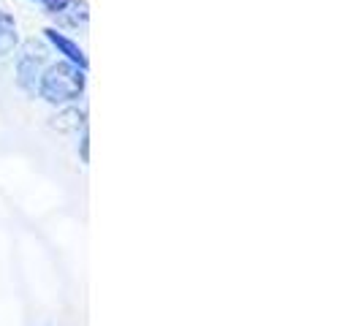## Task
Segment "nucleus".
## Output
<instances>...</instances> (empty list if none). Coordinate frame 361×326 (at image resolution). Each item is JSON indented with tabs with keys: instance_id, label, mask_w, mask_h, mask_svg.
<instances>
[{
	"instance_id": "nucleus-1",
	"label": "nucleus",
	"mask_w": 361,
	"mask_h": 326,
	"mask_svg": "<svg viewBox=\"0 0 361 326\" xmlns=\"http://www.w3.org/2000/svg\"><path fill=\"white\" fill-rule=\"evenodd\" d=\"M38 92L47 104H71L85 92V71L71 63H54L38 79Z\"/></svg>"
},
{
	"instance_id": "nucleus-2",
	"label": "nucleus",
	"mask_w": 361,
	"mask_h": 326,
	"mask_svg": "<svg viewBox=\"0 0 361 326\" xmlns=\"http://www.w3.org/2000/svg\"><path fill=\"white\" fill-rule=\"evenodd\" d=\"M41 66H44V49L36 44H27L22 57L17 60V76L19 85L27 92L36 90V82L41 79Z\"/></svg>"
},
{
	"instance_id": "nucleus-3",
	"label": "nucleus",
	"mask_w": 361,
	"mask_h": 326,
	"mask_svg": "<svg viewBox=\"0 0 361 326\" xmlns=\"http://www.w3.org/2000/svg\"><path fill=\"white\" fill-rule=\"evenodd\" d=\"M44 33H47V38H49L54 47H57V52L66 54V60H68L71 66L82 68V71H87V57H85V49H82L79 44H73L71 38H66L63 33H57L54 28H47Z\"/></svg>"
},
{
	"instance_id": "nucleus-4",
	"label": "nucleus",
	"mask_w": 361,
	"mask_h": 326,
	"mask_svg": "<svg viewBox=\"0 0 361 326\" xmlns=\"http://www.w3.org/2000/svg\"><path fill=\"white\" fill-rule=\"evenodd\" d=\"M17 47V25L8 14L0 11V57L8 54Z\"/></svg>"
},
{
	"instance_id": "nucleus-5",
	"label": "nucleus",
	"mask_w": 361,
	"mask_h": 326,
	"mask_svg": "<svg viewBox=\"0 0 361 326\" xmlns=\"http://www.w3.org/2000/svg\"><path fill=\"white\" fill-rule=\"evenodd\" d=\"M85 111H79V109H66V111H60L57 117H54L52 128L57 131H63V133H68V131H79V128H85Z\"/></svg>"
},
{
	"instance_id": "nucleus-6",
	"label": "nucleus",
	"mask_w": 361,
	"mask_h": 326,
	"mask_svg": "<svg viewBox=\"0 0 361 326\" xmlns=\"http://www.w3.org/2000/svg\"><path fill=\"white\" fill-rule=\"evenodd\" d=\"M41 3H47V0H41Z\"/></svg>"
}]
</instances>
